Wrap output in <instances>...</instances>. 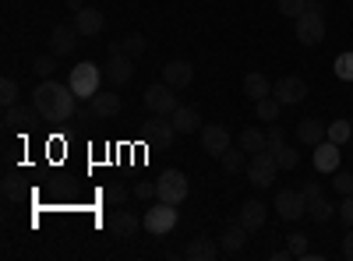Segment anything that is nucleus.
Returning a JSON list of instances; mask_svg holds the SVG:
<instances>
[{"label":"nucleus","instance_id":"1","mask_svg":"<svg viewBox=\"0 0 353 261\" xmlns=\"http://www.w3.org/2000/svg\"><path fill=\"white\" fill-rule=\"evenodd\" d=\"M32 106L43 113V124H71L78 113V96L71 92V85L43 78L32 92Z\"/></svg>","mask_w":353,"mask_h":261},{"label":"nucleus","instance_id":"2","mask_svg":"<svg viewBox=\"0 0 353 261\" xmlns=\"http://www.w3.org/2000/svg\"><path fill=\"white\" fill-rule=\"evenodd\" d=\"M71 92L78 96V103H92L99 92H103V67L92 64V61H81L78 67H71Z\"/></svg>","mask_w":353,"mask_h":261},{"label":"nucleus","instance_id":"3","mask_svg":"<svg viewBox=\"0 0 353 261\" xmlns=\"http://www.w3.org/2000/svg\"><path fill=\"white\" fill-rule=\"evenodd\" d=\"M191 194V184L181 169H163V177L156 180V198L166 201V205H184Z\"/></svg>","mask_w":353,"mask_h":261},{"label":"nucleus","instance_id":"4","mask_svg":"<svg viewBox=\"0 0 353 261\" xmlns=\"http://www.w3.org/2000/svg\"><path fill=\"white\" fill-rule=\"evenodd\" d=\"M141 141L152 145V149H170V145L176 141V127L170 117H163V113H152L149 121L141 124Z\"/></svg>","mask_w":353,"mask_h":261},{"label":"nucleus","instance_id":"5","mask_svg":"<svg viewBox=\"0 0 353 261\" xmlns=\"http://www.w3.org/2000/svg\"><path fill=\"white\" fill-rule=\"evenodd\" d=\"M276 173H279V166H276V156H272L269 149L254 152V156L248 159V180H251L254 187H272Z\"/></svg>","mask_w":353,"mask_h":261},{"label":"nucleus","instance_id":"6","mask_svg":"<svg viewBox=\"0 0 353 261\" xmlns=\"http://www.w3.org/2000/svg\"><path fill=\"white\" fill-rule=\"evenodd\" d=\"M145 106H149L152 113H163V117H173L176 106H181V99H176L173 85L159 81V85H149V89H145Z\"/></svg>","mask_w":353,"mask_h":261},{"label":"nucleus","instance_id":"7","mask_svg":"<svg viewBox=\"0 0 353 261\" xmlns=\"http://www.w3.org/2000/svg\"><path fill=\"white\" fill-rule=\"evenodd\" d=\"M176 219H181V216H176V205H166V201H159L156 209L145 212V219H141V222H145V229H149L152 237H166L170 229L176 226Z\"/></svg>","mask_w":353,"mask_h":261},{"label":"nucleus","instance_id":"8","mask_svg":"<svg viewBox=\"0 0 353 261\" xmlns=\"http://www.w3.org/2000/svg\"><path fill=\"white\" fill-rule=\"evenodd\" d=\"M304 212H307V198H304L301 191L283 187V191L276 194V216H279V219L297 222V219H304Z\"/></svg>","mask_w":353,"mask_h":261},{"label":"nucleus","instance_id":"9","mask_svg":"<svg viewBox=\"0 0 353 261\" xmlns=\"http://www.w3.org/2000/svg\"><path fill=\"white\" fill-rule=\"evenodd\" d=\"M141 226H145V222H141L131 209H113L110 219H106V229H110V237H113V240H131Z\"/></svg>","mask_w":353,"mask_h":261},{"label":"nucleus","instance_id":"10","mask_svg":"<svg viewBox=\"0 0 353 261\" xmlns=\"http://www.w3.org/2000/svg\"><path fill=\"white\" fill-rule=\"evenodd\" d=\"M297 39L304 46H318L321 39H325V14L321 11H304L297 18Z\"/></svg>","mask_w":353,"mask_h":261},{"label":"nucleus","instance_id":"11","mask_svg":"<svg viewBox=\"0 0 353 261\" xmlns=\"http://www.w3.org/2000/svg\"><path fill=\"white\" fill-rule=\"evenodd\" d=\"M272 96H276L283 106H297L301 99H307V85H304V78H297V74H283V78H276V85H272Z\"/></svg>","mask_w":353,"mask_h":261},{"label":"nucleus","instance_id":"12","mask_svg":"<svg viewBox=\"0 0 353 261\" xmlns=\"http://www.w3.org/2000/svg\"><path fill=\"white\" fill-rule=\"evenodd\" d=\"M134 78V56L128 53H110L106 56V81L113 89H124V85Z\"/></svg>","mask_w":353,"mask_h":261},{"label":"nucleus","instance_id":"13","mask_svg":"<svg viewBox=\"0 0 353 261\" xmlns=\"http://www.w3.org/2000/svg\"><path fill=\"white\" fill-rule=\"evenodd\" d=\"M198 134H201V149L209 152V156H216V159L230 149V141H233V138H230V131H226L223 124H201V131H198Z\"/></svg>","mask_w":353,"mask_h":261},{"label":"nucleus","instance_id":"14","mask_svg":"<svg viewBox=\"0 0 353 261\" xmlns=\"http://www.w3.org/2000/svg\"><path fill=\"white\" fill-rule=\"evenodd\" d=\"M39 121H43V113H39L36 106H21V103H14V106L4 109V124L14 127V131H32Z\"/></svg>","mask_w":353,"mask_h":261},{"label":"nucleus","instance_id":"15","mask_svg":"<svg viewBox=\"0 0 353 261\" xmlns=\"http://www.w3.org/2000/svg\"><path fill=\"white\" fill-rule=\"evenodd\" d=\"M248 233L251 229L237 219V222H226L223 229H219V247H223V254H241L244 251V244H248Z\"/></svg>","mask_w":353,"mask_h":261},{"label":"nucleus","instance_id":"16","mask_svg":"<svg viewBox=\"0 0 353 261\" xmlns=\"http://www.w3.org/2000/svg\"><path fill=\"white\" fill-rule=\"evenodd\" d=\"M78 28L74 25H57L53 32H50V53L53 56H71L74 46H78Z\"/></svg>","mask_w":353,"mask_h":261},{"label":"nucleus","instance_id":"17","mask_svg":"<svg viewBox=\"0 0 353 261\" xmlns=\"http://www.w3.org/2000/svg\"><path fill=\"white\" fill-rule=\"evenodd\" d=\"M163 81L173 85L176 92L188 89V85L194 81V67H191V61H170V64H163Z\"/></svg>","mask_w":353,"mask_h":261},{"label":"nucleus","instance_id":"18","mask_svg":"<svg viewBox=\"0 0 353 261\" xmlns=\"http://www.w3.org/2000/svg\"><path fill=\"white\" fill-rule=\"evenodd\" d=\"M74 28H78L85 39H92V36H99L103 28H106V18L96 8H81V11H74Z\"/></svg>","mask_w":353,"mask_h":261},{"label":"nucleus","instance_id":"19","mask_svg":"<svg viewBox=\"0 0 353 261\" xmlns=\"http://www.w3.org/2000/svg\"><path fill=\"white\" fill-rule=\"evenodd\" d=\"M219 244L212 240V237H191L188 240V247H184V254H188V261H216L219 258Z\"/></svg>","mask_w":353,"mask_h":261},{"label":"nucleus","instance_id":"20","mask_svg":"<svg viewBox=\"0 0 353 261\" xmlns=\"http://www.w3.org/2000/svg\"><path fill=\"white\" fill-rule=\"evenodd\" d=\"M314 169L318 173H336L339 169V145L336 141H321V145H314Z\"/></svg>","mask_w":353,"mask_h":261},{"label":"nucleus","instance_id":"21","mask_svg":"<svg viewBox=\"0 0 353 261\" xmlns=\"http://www.w3.org/2000/svg\"><path fill=\"white\" fill-rule=\"evenodd\" d=\"M237 219L254 233V229H261L265 219H269V205H265V201H258V198H248L244 205H241V216H237Z\"/></svg>","mask_w":353,"mask_h":261},{"label":"nucleus","instance_id":"22","mask_svg":"<svg viewBox=\"0 0 353 261\" xmlns=\"http://www.w3.org/2000/svg\"><path fill=\"white\" fill-rule=\"evenodd\" d=\"M173 127H176V134H194V131H201V113L194 109V106H176V113H173Z\"/></svg>","mask_w":353,"mask_h":261},{"label":"nucleus","instance_id":"23","mask_svg":"<svg viewBox=\"0 0 353 261\" xmlns=\"http://www.w3.org/2000/svg\"><path fill=\"white\" fill-rule=\"evenodd\" d=\"M297 138H301L304 145H311V149H314V145H321V141L329 138V127L321 124L318 117H307V121H301V124H297Z\"/></svg>","mask_w":353,"mask_h":261},{"label":"nucleus","instance_id":"24","mask_svg":"<svg viewBox=\"0 0 353 261\" xmlns=\"http://www.w3.org/2000/svg\"><path fill=\"white\" fill-rule=\"evenodd\" d=\"M92 109H96L99 121H110V117H117V113L124 109V103H121V96H117V92H99L92 99Z\"/></svg>","mask_w":353,"mask_h":261},{"label":"nucleus","instance_id":"25","mask_svg":"<svg viewBox=\"0 0 353 261\" xmlns=\"http://www.w3.org/2000/svg\"><path fill=\"white\" fill-rule=\"evenodd\" d=\"M244 96H248V99H254V103H258V99H265V96H272V81L265 78L261 71H251V74L244 78Z\"/></svg>","mask_w":353,"mask_h":261},{"label":"nucleus","instance_id":"26","mask_svg":"<svg viewBox=\"0 0 353 261\" xmlns=\"http://www.w3.org/2000/svg\"><path fill=\"white\" fill-rule=\"evenodd\" d=\"M237 141H241V149H244V152H251V156L269 149V138H265V131H258V127H244Z\"/></svg>","mask_w":353,"mask_h":261},{"label":"nucleus","instance_id":"27","mask_svg":"<svg viewBox=\"0 0 353 261\" xmlns=\"http://www.w3.org/2000/svg\"><path fill=\"white\" fill-rule=\"evenodd\" d=\"M279 109H283V103H279L276 96H265V99L254 103V117H258L261 124H276V121H279Z\"/></svg>","mask_w":353,"mask_h":261},{"label":"nucleus","instance_id":"28","mask_svg":"<svg viewBox=\"0 0 353 261\" xmlns=\"http://www.w3.org/2000/svg\"><path fill=\"white\" fill-rule=\"evenodd\" d=\"M307 216H311L318 226H325V222H332V216H339V205L332 209L329 198H318V201H311V205H307Z\"/></svg>","mask_w":353,"mask_h":261},{"label":"nucleus","instance_id":"29","mask_svg":"<svg viewBox=\"0 0 353 261\" xmlns=\"http://www.w3.org/2000/svg\"><path fill=\"white\" fill-rule=\"evenodd\" d=\"M219 163H223L226 173H244V169H248V152H244V149H226V152L219 156Z\"/></svg>","mask_w":353,"mask_h":261},{"label":"nucleus","instance_id":"30","mask_svg":"<svg viewBox=\"0 0 353 261\" xmlns=\"http://www.w3.org/2000/svg\"><path fill=\"white\" fill-rule=\"evenodd\" d=\"M121 43V53H128V56H141L145 50H149V39H145L141 32H128L124 39H117Z\"/></svg>","mask_w":353,"mask_h":261},{"label":"nucleus","instance_id":"31","mask_svg":"<svg viewBox=\"0 0 353 261\" xmlns=\"http://www.w3.org/2000/svg\"><path fill=\"white\" fill-rule=\"evenodd\" d=\"M0 191H4V198H8V201H21V198H25V184L14 177V173H8V177L0 180Z\"/></svg>","mask_w":353,"mask_h":261},{"label":"nucleus","instance_id":"32","mask_svg":"<svg viewBox=\"0 0 353 261\" xmlns=\"http://www.w3.org/2000/svg\"><path fill=\"white\" fill-rule=\"evenodd\" d=\"M350 138H353V121H332V124H329V141L346 145Z\"/></svg>","mask_w":353,"mask_h":261},{"label":"nucleus","instance_id":"33","mask_svg":"<svg viewBox=\"0 0 353 261\" xmlns=\"http://www.w3.org/2000/svg\"><path fill=\"white\" fill-rule=\"evenodd\" d=\"M332 71H336V78H339V81H353V50H346V53H339V56H336Z\"/></svg>","mask_w":353,"mask_h":261},{"label":"nucleus","instance_id":"34","mask_svg":"<svg viewBox=\"0 0 353 261\" xmlns=\"http://www.w3.org/2000/svg\"><path fill=\"white\" fill-rule=\"evenodd\" d=\"M304 8H307V0H276V11L283 18H293V21L304 14Z\"/></svg>","mask_w":353,"mask_h":261},{"label":"nucleus","instance_id":"35","mask_svg":"<svg viewBox=\"0 0 353 261\" xmlns=\"http://www.w3.org/2000/svg\"><path fill=\"white\" fill-rule=\"evenodd\" d=\"M18 99H21L18 81H14V78H4V81H0V103H4V109H8V106H14Z\"/></svg>","mask_w":353,"mask_h":261},{"label":"nucleus","instance_id":"36","mask_svg":"<svg viewBox=\"0 0 353 261\" xmlns=\"http://www.w3.org/2000/svg\"><path fill=\"white\" fill-rule=\"evenodd\" d=\"M103 198L110 201V205H124V201L131 198V191H128L124 184H117V180H113V184H106V187H103Z\"/></svg>","mask_w":353,"mask_h":261},{"label":"nucleus","instance_id":"37","mask_svg":"<svg viewBox=\"0 0 353 261\" xmlns=\"http://www.w3.org/2000/svg\"><path fill=\"white\" fill-rule=\"evenodd\" d=\"M272 156H276V166H279V169H293V166L301 163L297 149H290V145H283V149H276Z\"/></svg>","mask_w":353,"mask_h":261},{"label":"nucleus","instance_id":"38","mask_svg":"<svg viewBox=\"0 0 353 261\" xmlns=\"http://www.w3.org/2000/svg\"><path fill=\"white\" fill-rule=\"evenodd\" d=\"M332 191H336V194H353V173L336 169V173H332Z\"/></svg>","mask_w":353,"mask_h":261},{"label":"nucleus","instance_id":"39","mask_svg":"<svg viewBox=\"0 0 353 261\" xmlns=\"http://www.w3.org/2000/svg\"><path fill=\"white\" fill-rule=\"evenodd\" d=\"M286 247L293 258H307V237L304 233H286Z\"/></svg>","mask_w":353,"mask_h":261},{"label":"nucleus","instance_id":"40","mask_svg":"<svg viewBox=\"0 0 353 261\" xmlns=\"http://www.w3.org/2000/svg\"><path fill=\"white\" fill-rule=\"evenodd\" d=\"M53 67H57V56H53V53L36 56V64H32V71H36L39 78H50V74H53Z\"/></svg>","mask_w":353,"mask_h":261},{"label":"nucleus","instance_id":"41","mask_svg":"<svg viewBox=\"0 0 353 261\" xmlns=\"http://www.w3.org/2000/svg\"><path fill=\"white\" fill-rule=\"evenodd\" d=\"M265 138H269V152H276V149H283V145H286V131L279 127V121L269 127V131H265Z\"/></svg>","mask_w":353,"mask_h":261},{"label":"nucleus","instance_id":"42","mask_svg":"<svg viewBox=\"0 0 353 261\" xmlns=\"http://www.w3.org/2000/svg\"><path fill=\"white\" fill-rule=\"evenodd\" d=\"M301 194L307 198V205H311V201H318V198H325V187H321V180H304Z\"/></svg>","mask_w":353,"mask_h":261},{"label":"nucleus","instance_id":"43","mask_svg":"<svg viewBox=\"0 0 353 261\" xmlns=\"http://www.w3.org/2000/svg\"><path fill=\"white\" fill-rule=\"evenodd\" d=\"M339 222L346 229L353 226V194H343V201H339Z\"/></svg>","mask_w":353,"mask_h":261},{"label":"nucleus","instance_id":"44","mask_svg":"<svg viewBox=\"0 0 353 261\" xmlns=\"http://www.w3.org/2000/svg\"><path fill=\"white\" fill-rule=\"evenodd\" d=\"M134 198L138 201H152L156 198V180H138L134 184Z\"/></svg>","mask_w":353,"mask_h":261},{"label":"nucleus","instance_id":"45","mask_svg":"<svg viewBox=\"0 0 353 261\" xmlns=\"http://www.w3.org/2000/svg\"><path fill=\"white\" fill-rule=\"evenodd\" d=\"M88 121H99V117H96V109H92V103L74 113V124H88Z\"/></svg>","mask_w":353,"mask_h":261},{"label":"nucleus","instance_id":"46","mask_svg":"<svg viewBox=\"0 0 353 261\" xmlns=\"http://www.w3.org/2000/svg\"><path fill=\"white\" fill-rule=\"evenodd\" d=\"M343 258L353 261V226L346 229V237H343Z\"/></svg>","mask_w":353,"mask_h":261},{"label":"nucleus","instance_id":"47","mask_svg":"<svg viewBox=\"0 0 353 261\" xmlns=\"http://www.w3.org/2000/svg\"><path fill=\"white\" fill-rule=\"evenodd\" d=\"M290 258H293V254H290V247H283V251H276V254H272V261H290Z\"/></svg>","mask_w":353,"mask_h":261},{"label":"nucleus","instance_id":"48","mask_svg":"<svg viewBox=\"0 0 353 261\" xmlns=\"http://www.w3.org/2000/svg\"><path fill=\"white\" fill-rule=\"evenodd\" d=\"M304 11H325V4H321V0H307Z\"/></svg>","mask_w":353,"mask_h":261},{"label":"nucleus","instance_id":"49","mask_svg":"<svg viewBox=\"0 0 353 261\" xmlns=\"http://www.w3.org/2000/svg\"><path fill=\"white\" fill-rule=\"evenodd\" d=\"M68 8H71V11H81L85 4H81V0H68Z\"/></svg>","mask_w":353,"mask_h":261},{"label":"nucleus","instance_id":"50","mask_svg":"<svg viewBox=\"0 0 353 261\" xmlns=\"http://www.w3.org/2000/svg\"><path fill=\"white\" fill-rule=\"evenodd\" d=\"M350 121H353V117H350Z\"/></svg>","mask_w":353,"mask_h":261}]
</instances>
